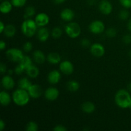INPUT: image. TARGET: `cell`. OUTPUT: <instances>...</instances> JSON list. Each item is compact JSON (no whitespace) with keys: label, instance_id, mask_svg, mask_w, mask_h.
<instances>
[{"label":"cell","instance_id":"6da1fadb","mask_svg":"<svg viewBox=\"0 0 131 131\" xmlns=\"http://www.w3.org/2000/svg\"><path fill=\"white\" fill-rule=\"evenodd\" d=\"M115 102L118 107L122 109L129 108L131 105V95L127 90L120 89L115 95Z\"/></svg>","mask_w":131,"mask_h":131},{"label":"cell","instance_id":"7a4b0ae2","mask_svg":"<svg viewBox=\"0 0 131 131\" xmlns=\"http://www.w3.org/2000/svg\"><path fill=\"white\" fill-rule=\"evenodd\" d=\"M12 101L18 106H25L29 103L31 97L28 90L18 88L12 93Z\"/></svg>","mask_w":131,"mask_h":131},{"label":"cell","instance_id":"3957f363","mask_svg":"<svg viewBox=\"0 0 131 131\" xmlns=\"http://www.w3.org/2000/svg\"><path fill=\"white\" fill-rule=\"evenodd\" d=\"M38 27L35 20L31 19H24L21 24L22 33L24 36L30 38L37 33Z\"/></svg>","mask_w":131,"mask_h":131},{"label":"cell","instance_id":"277c9868","mask_svg":"<svg viewBox=\"0 0 131 131\" xmlns=\"http://www.w3.org/2000/svg\"><path fill=\"white\" fill-rule=\"evenodd\" d=\"M66 34L71 38H76L81 33V28L78 23L75 22H69L65 27Z\"/></svg>","mask_w":131,"mask_h":131},{"label":"cell","instance_id":"5b68a950","mask_svg":"<svg viewBox=\"0 0 131 131\" xmlns=\"http://www.w3.org/2000/svg\"><path fill=\"white\" fill-rule=\"evenodd\" d=\"M24 56L23 52L19 48L13 47L8 49L6 51V58L12 62L19 63Z\"/></svg>","mask_w":131,"mask_h":131},{"label":"cell","instance_id":"8992f818","mask_svg":"<svg viewBox=\"0 0 131 131\" xmlns=\"http://www.w3.org/2000/svg\"><path fill=\"white\" fill-rule=\"evenodd\" d=\"M105 24L102 20H95L91 22L88 29L94 35H100L105 31Z\"/></svg>","mask_w":131,"mask_h":131},{"label":"cell","instance_id":"52a82bcc","mask_svg":"<svg viewBox=\"0 0 131 131\" xmlns=\"http://www.w3.org/2000/svg\"><path fill=\"white\" fill-rule=\"evenodd\" d=\"M59 69L62 74L69 75L74 71V67L72 63L69 60H64L59 64Z\"/></svg>","mask_w":131,"mask_h":131},{"label":"cell","instance_id":"ba28073f","mask_svg":"<svg viewBox=\"0 0 131 131\" xmlns=\"http://www.w3.org/2000/svg\"><path fill=\"white\" fill-rule=\"evenodd\" d=\"M90 52L92 56L95 57L101 58L104 55L106 50L105 47L101 43H94L90 47Z\"/></svg>","mask_w":131,"mask_h":131},{"label":"cell","instance_id":"9c48e42d","mask_svg":"<svg viewBox=\"0 0 131 131\" xmlns=\"http://www.w3.org/2000/svg\"><path fill=\"white\" fill-rule=\"evenodd\" d=\"M43 95H44L45 98L47 101L53 102V101L58 99V98L59 97L60 92H59L58 89L56 87L51 86L46 90V91L43 93Z\"/></svg>","mask_w":131,"mask_h":131},{"label":"cell","instance_id":"30bf717a","mask_svg":"<svg viewBox=\"0 0 131 131\" xmlns=\"http://www.w3.org/2000/svg\"><path fill=\"white\" fill-rule=\"evenodd\" d=\"M113 5L108 0H101L99 3V10L103 15H108L113 12Z\"/></svg>","mask_w":131,"mask_h":131},{"label":"cell","instance_id":"8fae6325","mask_svg":"<svg viewBox=\"0 0 131 131\" xmlns=\"http://www.w3.org/2000/svg\"><path fill=\"white\" fill-rule=\"evenodd\" d=\"M34 20L39 28L46 26L50 21L49 15L44 12H40L37 14L35 17Z\"/></svg>","mask_w":131,"mask_h":131},{"label":"cell","instance_id":"7c38bea8","mask_svg":"<svg viewBox=\"0 0 131 131\" xmlns=\"http://www.w3.org/2000/svg\"><path fill=\"white\" fill-rule=\"evenodd\" d=\"M28 92L32 99H38L43 94L42 88L38 84H32L28 90Z\"/></svg>","mask_w":131,"mask_h":131},{"label":"cell","instance_id":"4fadbf2b","mask_svg":"<svg viewBox=\"0 0 131 131\" xmlns=\"http://www.w3.org/2000/svg\"><path fill=\"white\" fill-rule=\"evenodd\" d=\"M61 79V72L60 70H52L47 75V80L51 84H56Z\"/></svg>","mask_w":131,"mask_h":131},{"label":"cell","instance_id":"5bb4252c","mask_svg":"<svg viewBox=\"0 0 131 131\" xmlns=\"http://www.w3.org/2000/svg\"><path fill=\"white\" fill-rule=\"evenodd\" d=\"M60 18L63 21L65 22H71L75 17V13L72 9L66 8L62 10L60 14Z\"/></svg>","mask_w":131,"mask_h":131},{"label":"cell","instance_id":"9a60e30c","mask_svg":"<svg viewBox=\"0 0 131 131\" xmlns=\"http://www.w3.org/2000/svg\"><path fill=\"white\" fill-rule=\"evenodd\" d=\"M15 81L10 75H5L1 79V85L5 90H12L15 86Z\"/></svg>","mask_w":131,"mask_h":131},{"label":"cell","instance_id":"2e32d148","mask_svg":"<svg viewBox=\"0 0 131 131\" xmlns=\"http://www.w3.org/2000/svg\"><path fill=\"white\" fill-rule=\"evenodd\" d=\"M50 36V32L47 28L45 27H40L37 30V37L40 42H46L49 39Z\"/></svg>","mask_w":131,"mask_h":131},{"label":"cell","instance_id":"e0dca14e","mask_svg":"<svg viewBox=\"0 0 131 131\" xmlns=\"http://www.w3.org/2000/svg\"><path fill=\"white\" fill-rule=\"evenodd\" d=\"M33 60L37 64L44 63L45 61L47 60L44 52H42L40 50H35L33 53Z\"/></svg>","mask_w":131,"mask_h":131},{"label":"cell","instance_id":"ac0fdd59","mask_svg":"<svg viewBox=\"0 0 131 131\" xmlns=\"http://www.w3.org/2000/svg\"><path fill=\"white\" fill-rule=\"evenodd\" d=\"M12 101V96L6 91H1L0 93V102L3 106H8Z\"/></svg>","mask_w":131,"mask_h":131},{"label":"cell","instance_id":"d6986e66","mask_svg":"<svg viewBox=\"0 0 131 131\" xmlns=\"http://www.w3.org/2000/svg\"><path fill=\"white\" fill-rule=\"evenodd\" d=\"M47 60L50 64L56 65L60 63L61 61V58L58 52H52L48 54L47 56Z\"/></svg>","mask_w":131,"mask_h":131},{"label":"cell","instance_id":"ffe728a7","mask_svg":"<svg viewBox=\"0 0 131 131\" xmlns=\"http://www.w3.org/2000/svg\"><path fill=\"white\" fill-rule=\"evenodd\" d=\"M95 105L90 101H86L81 104V110L86 114L93 113L95 111Z\"/></svg>","mask_w":131,"mask_h":131},{"label":"cell","instance_id":"44dd1931","mask_svg":"<svg viewBox=\"0 0 131 131\" xmlns=\"http://www.w3.org/2000/svg\"><path fill=\"white\" fill-rule=\"evenodd\" d=\"M26 74L29 78H31V79H35L39 75L40 70L39 69L36 65H31L28 69H26Z\"/></svg>","mask_w":131,"mask_h":131},{"label":"cell","instance_id":"7402d4cb","mask_svg":"<svg viewBox=\"0 0 131 131\" xmlns=\"http://www.w3.org/2000/svg\"><path fill=\"white\" fill-rule=\"evenodd\" d=\"M13 6H14L11 1H3L0 5V11L3 14H9L12 10Z\"/></svg>","mask_w":131,"mask_h":131},{"label":"cell","instance_id":"603a6c76","mask_svg":"<svg viewBox=\"0 0 131 131\" xmlns=\"http://www.w3.org/2000/svg\"><path fill=\"white\" fill-rule=\"evenodd\" d=\"M17 29L16 28L14 25L13 24H10L6 25V27H5V31H4L3 33L6 37L8 38H12V37H14L16 34Z\"/></svg>","mask_w":131,"mask_h":131},{"label":"cell","instance_id":"cb8c5ba5","mask_svg":"<svg viewBox=\"0 0 131 131\" xmlns=\"http://www.w3.org/2000/svg\"><path fill=\"white\" fill-rule=\"evenodd\" d=\"M32 83L28 78H22L18 81V86L19 88L28 90L29 87L31 86Z\"/></svg>","mask_w":131,"mask_h":131},{"label":"cell","instance_id":"d4e9b609","mask_svg":"<svg viewBox=\"0 0 131 131\" xmlns=\"http://www.w3.org/2000/svg\"><path fill=\"white\" fill-rule=\"evenodd\" d=\"M67 88L70 92H76L80 88V84L77 81L70 80L66 84Z\"/></svg>","mask_w":131,"mask_h":131},{"label":"cell","instance_id":"484cf974","mask_svg":"<svg viewBox=\"0 0 131 131\" xmlns=\"http://www.w3.org/2000/svg\"><path fill=\"white\" fill-rule=\"evenodd\" d=\"M36 14V9L33 6H28L24 10V19H31Z\"/></svg>","mask_w":131,"mask_h":131},{"label":"cell","instance_id":"4316f807","mask_svg":"<svg viewBox=\"0 0 131 131\" xmlns=\"http://www.w3.org/2000/svg\"><path fill=\"white\" fill-rule=\"evenodd\" d=\"M19 63L26 70V69H28L29 66L33 65V60L29 56L24 55Z\"/></svg>","mask_w":131,"mask_h":131},{"label":"cell","instance_id":"83f0119b","mask_svg":"<svg viewBox=\"0 0 131 131\" xmlns=\"http://www.w3.org/2000/svg\"><path fill=\"white\" fill-rule=\"evenodd\" d=\"M63 34V31L60 27H54L51 31V36L54 39H58L61 37Z\"/></svg>","mask_w":131,"mask_h":131},{"label":"cell","instance_id":"f1b7e54d","mask_svg":"<svg viewBox=\"0 0 131 131\" xmlns=\"http://www.w3.org/2000/svg\"><path fill=\"white\" fill-rule=\"evenodd\" d=\"M26 130L27 131H37L38 130V124L34 121L29 122L26 126Z\"/></svg>","mask_w":131,"mask_h":131},{"label":"cell","instance_id":"f546056e","mask_svg":"<svg viewBox=\"0 0 131 131\" xmlns=\"http://www.w3.org/2000/svg\"><path fill=\"white\" fill-rule=\"evenodd\" d=\"M130 16L129 12L126 9H123L120 11L118 14V17L120 20H127Z\"/></svg>","mask_w":131,"mask_h":131},{"label":"cell","instance_id":"4dcf8cb0","mask_svg":"<svg viewBox=\"0 0 131 131\" xmlns=\"http://www.w3.org/2000/svg\"><path fill=\"white\" fill-rule=\"evenodd\" d=\"M106 35L109 38H114L117 35V31H116V29L115 28L110 27V28H107L106 29Z\"/></svg>","mask_w":131,"mask_h":131},{"label":"cell","instance_id":"1f68e13d","mask_svg":"<svg viewBox=\"0 0 131 131\" xmlns=\"http://www.w3.org/2000/svg\"><path fill=\"white\" fill-rule=\"evenodd\" d=\"M27 0H11L13 6L17 8L23 7L26 3Z\"/></svg>","mask_w":131,"mask_h":131},{"label":"cell","instance_id":"d6a6232c","mask_svg":"<svg viewBox=\"0 0 131 131\" xmlns=\"http://www.w3.org/2000/svg\"><path fill=\"white\" fill-rule=\"evenodd\" d=\"M23 51L26 53H29L33 49V44L31 42H26L23 45Z\"/></svg>","mask_w":131,"mask_h":131},{"label":"cell","instance_id":"836d02e7","mask_svg":"<svg viewBox=\"0 0 131 131\" xmlns=\"http://www.w3.org/2000/svg\"><path fill=\"white\" fill-rule=\"evenodd\" d=\"M14 73L16 74L17 75H20V74H23L24 71H26V69L19 63L15 67V69H14Z\"/></svg>","mask_w":131,"mask_h":131},{"label":"cell","instance_id":"e575fe53","mask_svg":"<svg viewBox=\"0 0 131 131\" xmlns=\"http://www.w3.org/2000/svg\"><path fill=\"white\" fill-rule=\"evenodd\" d=\"M120 5L127 9L131 8V0H119Z\"/></svg>","mask_w":131,"mask_h":131},{"label":"cell","instance_id":"d590c367","mask_svg":"<svg viewBox=\"0 0 131 131\" xmlns=\"http://www.w3.org/2000/svg\"><path fill=\"white\" fill-rule=\"evenodd\" d=\"M80 44L81 46H83V47H88L91 46V42L89 39L86 38H84L80 41Z\"/></svg>","mask_w":131,"mask_h":131},{"label":"cell","instance_id":"8d00e7d4","mask_svg":"<svg viewBox=\"0 0 131 131\" xmlns=\"http://www.w3.org/2000/svg\"><path fill=\"white\" fill-rule=\"evenodd\" d=\"M122 41L125 44L129 45L131 43V35L126 34L122 37Z\"/></svg>","mask_w":131,"mask_h":131},{"label":"cell","instance_id":"74e56055","mask_svg":"<svg viewBox=\"0 0 131 131\" xmlns=\"http://www.w3.org/2000/svg\"><path fill=\"white\" fill-rule=\"evenodd\" d=\"M67 130V127H65L64 125H61V124L56 125V126H54V127L53 128L54 131H66Z\"/></svg>","mask_w":131,"mask_h":131},{"label":"cell","instance_id":"f35d334b","mask_svg":"<svg viewBox=\"0 0 131 131\" xmlns=\"http://www.w3.org/2000/svg\"><path fill=\"white\" fill-rule=\"evenodd\" d=\"M0 72L1 74H4L7 72V68H6L5 64L3 63H1V65H0Z\"/></svg>","mask_w":131,"mask_h":131},{"label":"cell","instance_id":"ab89813d","mask_svg":"<svg viewBox=\"0 0 131 131\" xmlns=\"http://www.w3.org/2000/svg\"><path fill=\"white\" fill-rule=\"evenodd\" d=\"M6 42L3 40H1V42H0V49H1V51H3V50H5V49H6Z\"/></svg>","mask_w":131,"mask_h":131},{"label":"cell","instance_id":"60d3db41","mask_svg":"<svg viewBox=\"0 0 131 131\" xmlns=\"http://www.w3.org/2000/svg\"><path fill=\"white\" fill-rule=\"evenodd\" d=\"M5 27H6V25L5 24V23L3 21L0 22V33H3L5 29Z\"/></svg>","mask_w":131,"mask_h":131},{"label":"cell","instance_id":"b9f144b4","mask_svg":"<svg viewBox=\"0 0 131 131\" xmlns=\"http://www.w3.org/2000/svg\"><path fill=\"white\" fill-rule=\"evenodd\" d=\"M5 126H6V124H5V122H4V120H0V130H3L4 129H5Z\"/></svg>","mask_w":131,"mask_h":131},{"label":"cell","instance_id":"7bdbcfd3","mask_svg":"<svg viewBox=\"0 0 131 131\" xmlns=\"http://www.w3.org/2000/svg\"><path fill=\"white\" fill-rule=\"evenodd\" d=\"M97 3V0H88L87 1V3L90 6H93L95 5Z\"/></svg>","mask_w":131,"mask_h":131},{"label":"cell","instance_id":"ee69618b","mask_svg":"<svg viewBox=\"0 0 131 131\" xmlns=\"http://www.w3.org/2000/svg\"><path fill=\"white\" fill-rule=\"evenodd\" d=\"M66 0H53V2L56 5H61L65 3Z\"/></svg>","mask_w":131,"mask_h":131},{"label":"cell","instance_id":"f6af8a7d","mask_svg":"<svg viewBox=\"0 0 131 131\" xmlns=\"http://www.w3.org/2000/svg\"><path fill=\"white\" fill-rule=\"evenodd\" d=\"M127 27L128 30L131 31V17L129 19V20H128L127 24Z\"/></svg>","mask_w":131,"mask_h":131},{"label":"cell","instance_id":"bcb514c9","mask_svg":"<svg viewBox=\"0 0 131 131\" xmlns=\"http://www.w3.org/2000/svg\"><path fill=\"white\" fill-rule=\"evenodd\" d=\"M7 73L8 75H12L14 73V70H12V69H9V70H7Z\"/></svg>","mask_w":131,"mask_h":131},{"label":"cell","instance_id":"7dc6e473","mask_svg":"<svg viewBox=\"0 0 131 131\" xmlns=\"http://www.w3.org/2000/svg\"><path fill=\"white\" fill-rule=\"evenodd\" d=\"M127 90L128 91H129L130 93H131V83H129V84H127Z\"/></svg>","mask_w":131,"mask_h":131},{"label":"cell","instance_id":"c3c4849f","mask_svg":"<svg viewBox=\"0 0 131 131\" xmlns=\"http://www.w3.org/2000/svg\"><path fill=\"white\" fill-rule=\"evenodd\" d=\"M129 56L131 58V50H130L129 52Z\"/></svg>","mask_w":131,"mask_h":131},{"label":"cell","instance_id":"681fc988","mask_svg":"<svg viewBox=\"0 0 131 131\" xmlns=\"http://www.w3.org/2000/svg\"><path fill=\"white\" fill-rule=\"evenodd\" d=\"M129 108H130V110H131V105H130V107H129Z\"/></svg>","mask_w":131,"mask_h":131}]
</instances>
